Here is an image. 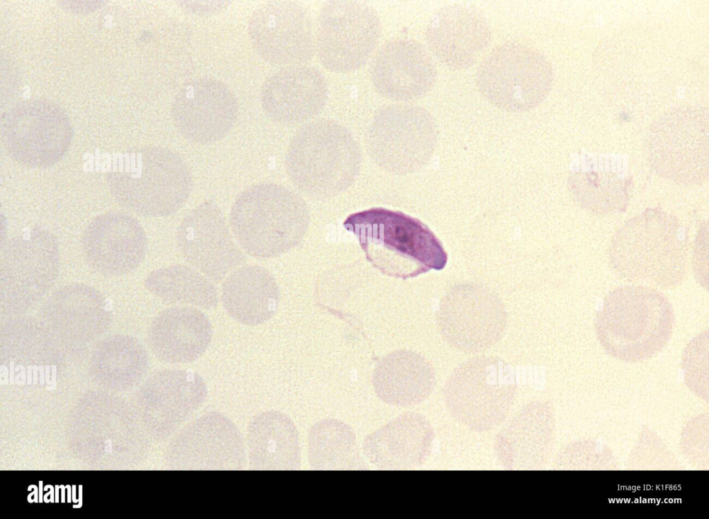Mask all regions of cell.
<instances>
[{
  "instance_id": "cell-19",
  "label": "cell",
  "mask_w": 709,
  "mask_h": 519,
  "mask_svg": "<svg viewBox=\"0 0 709 519\" xmlns=\"http://www.w3.org/2000/svg\"><path fill=\"white\" fill-rule=\"evenodd\" d=\"M437 71L433 59L422 44L397 38L378 50L370 64V76L382 96L408 102L422 98L433 89Z\"/></svg>"
},
{
  "instance_id": "cell-4",
  "label": "cell",
  "mask_w": 709,
  "mask_h": 519,
  "mask_svg": "<svg viewBox=\"0 0 709 519\" xmlns=\"http://www.w3.org/2000/svg\"><path fill=\"white\" fill-rule=\"evenodd\" d=\"M343 226L358 238L368 260L388 273L415 276L447 264V253L435 235L402 212L373 208L350 215Z\"/></svg>"
},
{
  "instance_id": "cell-34",
  "label": "cell",
  "mask_w": 709,
  "mask_h": 519,
  "mask_svg": "<svg viewBox=\"0 0 709 519\" xmlns=\"http://www.w3.org/2000/svg\"><path fill=\"white\" fill-rule=\"evenodd\" d=\"M226 1H182L181 6L195 13H213L218 12L226 6Z\"/></svg>"
},
{
  "instance_id": "cell-18",
  "label": "cell",
  "mask_w": 709,
  "mask_h": 519,
  "mask_svg": "<svg viewBox=\"0 0 709 519\" xmlns=\"http://www.w3.org/2000/svg\"><path fill=\"white\" fill-rule=\"evenodd\" d=\"M147 236L139 221L120 212H108L93 219L84 228L81 248L89 265L109 277L127 275L143 262Z\"/></svg>"
},
{
  "instance_id": "cell-22",
  "label": "cell",
  "mask_w": 709,
  "mask_h": 519,
  "mask_svg": "<svg viewBox=\"0 0 709 519\" xmlns=\"http://www.w3.org/2000/svg\"><path fill=\"white\" fill-rule=\"evenodd\" d=\"M359 147L349 131L330 119L312 121L299 129L288 146L285 163L295 182L307 171H355Z\"/></svg>"
},
{
  "instance_id": "cell-2",
  "label": "cell",
  "mask_w": 709,
  "mask_h": 519,
  "mask_svg": "<svg viewBox=\"0 0 709 519\" xmlns=\"http://www.w3.org/2000/svg\"><path fill=\"white\" fill-rule=\"evenodd\" d=\"M674 324L673 307L665 295L645 285L614 289L597 313L595 329L602 347L625 361L652 357L668 343Z\"/></svg>"
},
{
  "instance_id": "cell-35",
  "label": "cell",
  "mask_w": 709,
  "mask_h": 519,
  "mask_svg": "<svg viewBox=\"0 0 709 519\" xmlns=\"http://www.w3.org/2000/svg\"><path fill=\"white\" fill-rule=\"evenodd\" d=\"M68 488V502H71V486L69 485L66 486Z\"/></svg>"
},
{
  "instance_id": "cell-10",
  "label": "cell",
  "mask_w": 709,
  "mask_h": 519,
  "mask_svg": "<svg viewBox=\"0 0 709 519\" xmlns=\"http://www.w3.org/2000/svg\"><path fill=\"white\" fill-rule=\"evenodd\" d=\"M375 10L358 1L334 0L321 9L314 34L315 51L323 66L337 73L361 68L381 35Z\"/></svg>"
},
{
  "instance_id": "cell-13",
  "label": "cell",
  "mask_w": 709,
  "mask_h": 519,
  "mask_svg": "<svg viewBox=\"0 0 709 519\" xmlns=\"http://www.w3.org/2000/svg\"><path fill=\"white\" fill-rule=\"evenodd\" d=\"M438 325L444 339L465 353H476L495 344L506 324V313L499 298L489 289L476 284H460L443 296Z\"/></svg>"
},
{
  "instance_id": "cell-15",
  "label": "cell",
  "mask_w": 709,
  "mask_h": 519,
  "mask_svg": "<svg viewBox=\"0 0 709 519\" xmlns=\"http://www.w3.org/2000/svg\"><path fill=\"white\" fill-rule=\"evenodd\" d=\"M250 43L266 62L296 65L311 60L315 41L311 16L291 1H270L258 7L248 21Z\"/></svg>"
},
{
  "instance_id": "cell-1",
  "label": "cell",
  "mask_w": 709,
  "mask_h": 519,
  "mask_svg": "<svg viewBox=\"0 0 709 519\" xmlns=\"http://www.w3.org/2000/svg\"><path fill=\"white\" fill-rule=\"evenodd\" d=\"M688 238L674 216L648 208L628 220L609 246L612 268L628 282L673 289L688 271Z\"/></svg>"
},
{
  "instance_id": "cell-36",
  "label": "cell",
  "mask_w": 709,
  "mask_h": 519,
  "mask_svg": "<svg viewBox=\"0 0 709 519\" xmlns=\"http://www.w3.org/2000/svg\"><path fill=\"white\" fill-rule=\"evenodd\" d=\"M79 500H80V504H79L78 507H80L82 506V486L81 485H80V498H79Z\"/></svg>"
},
{
  "instance_id": "cell-3",
  "label": "cell",
  "mask_w": 709,
  "mask_h": 519,
  "mask_svg": "<svg viewBox=\"0 0 709 519\" xmlns=\"http://www.w3.org/2000/svg\"><path fill=\"white\" fill-rule=\"evenodd\" d=\"M105 180L120 206L149 217L176 212L192 189L191 173L184 159L160 146H146L114 157Z\"/></svg>"
},
{
  "instance_id": "cell-26",
  "label": "cell",
  "mask_w": 709,
  "mask_h": 519,
  "mask_svg": "<svg viewBox=\"0 0 709 519\" xmlns=\"http://www.w3.org/2000/svg\"><path fill=\"white\" fill-rule=\"evenodd\" d=\"M569 185L582 208L597 215H609L625 210L631 179L621 157L585 155L579 158Z\"/></svg>"
},
{
  "instance_id": "cell-17",
  "label": "cell",
  "mask_w": 709,
  "mask_h": 519,
  "mask_svg": "<svg viewBox=\"0 0 709 519\" xmlns=\"http://www.w3.org/2000/svg\"><path fill=\"white\" fill-rule=\"evenodd\" d=\"M171 115L176 129L186 140L211 144L233 127L238 103L233 91L222 81L202 77L181 87L172 103Z\"/></svg>"
},
{
  "instance_id": "cell-28",
  "label": "cell",
  "mask_w": 709,
  "mask_h": 519,
  "mask_svg": "<svg viewBox=\"0 0 709 519\" xmlns=\"http://www.w3.org/2000/svg\"><path fill=\"white\" fill-rule=\"evenodd\" d=\"M246 444L253 470L296 471L300 467L297 428L280 411L268 410L254 417L249 424Z\"/></svg>"
},
{
  "instance_id": "cell-5",
  "label": "cell",
  "mask_w": 709,
  "mask_h": 519,
  "mask_svg": "<svg viewBox=\"0 0 709 519\" xmlns=\"http://www.w3.org/2000/svg\"><path fill=\"white\" fill-rule=\"evenodd\" d=\"M237 244L258 258L277 257L294 246L305 224L300 199L288 189L260 183L242 191L229 214Z\"/></svg>"
},
{
  "instance_id": "cell-8",
  "label": "cell",
  "mask_w": 709,
  "mask_h": 519,
  "mask_svg": "<svg viewBox=\"0 0 709 519\" xmlns=\"http://www.w3.org/2000/svg\"><path fill=\"white\" fill-rule=\"evenodd\" d=\"M57 237L42 227L13 237L0 258V301L6 311L23 312L39 302L53 287L60 271Z\"/></svg>"
},
{
  "instance_id": "cell-7",
  "label": "cell",
  "mask_w": 709,
  "mask_h": 519,
  "mask_svg": "<svg viewBox=\"0 0 709 519\" xmlns=\"http://www.w3.org/2000/svg\"><path fill=\"white\" fill-rule=\"evenodd\" d=\"M517 392L515 374L499 359L481 356L457 367L443 390L449 414L467 428L485 432L509 414Z\"/></svg>"
},
{
  "instance_id": "cell-20",
  "label": "cell",
  "mask_w": 709,
  "mask_h": 519,
  "mask_svg": "<svg viewBox=\"0 0 709 519\" xmlns=\"http://www.w3.org/2000/svg\"><path fill=\"white\" fill-rule=\"evenodd\" d=\"M42 317L55 340L73 345L98 338L111 320L103 295L82 283L68 284L52 293L43 307Z\"/></svg>"
},
{
  "instance_id": "cell-31",
  "label": "cell",
  "mask_w": 709,
  "mask_h": 519,
  "mask_svg": "<svg viewBox=\"0 0 709 519\" xmlns=\"http://www.w3.org/2000/svg\"><path fill=\"white\" fill-rule=\"evenodd\" d=\"M161 407L164 436L173 435L204 404L208 388L204 379L190 370L165 369L155 374L147 385Z\"/></svg>"
},
{
  "instance_id": "cell-14",
  "label": "cell",
  "mask_w": 709,
  "mask_h": 519,
  "mask_svg": "<svg viewBox=\"0 0 709 519\" xmlns=\"http://www.w3.org/2000/svg\"><path fill=\"white\" fill-rule=\"evenodd\" d=\"M167 462L172 470H240L245 449L237 426L224 415L208 412L172 438Z\"/></svg>"
},
{
  "instance_id": "cell-23",
  "label": "cell",
  "mask_w": 709,
  "mask_h": 519,
  "mask_svg": "<svg viewBox=\"0 0 709 519\" xmlns=\"http://www.w3.org/2000/svg\"><path fill=\"white\" fill-rule=\"evenodd\" d=\"M327 98L325 76L304 64L287 66L271 73L260 90L262 111L270 120L284 125L301 123L318 115Z\"/></svg>"
},
{
  "instance_id": "cell-25",
  "label": "cell",
  "mask_w": 709,
  "mask_h": 519,
  "mask_svg": "<svg viewBox=\"0 0 709 519\" xmlns=\"http://www.w3.org/2000/svg\"><path fill=\"white\" fill-rule=\"evenodd\" d=\"M213 338V327L200 309L192 306L172 307L152 320L147 342L154 354L170 363H191L206 351Z\"/></svg>"
},
{
  "instance_id": "cell-24",
  "label": "cell",
  "mask_w": 709,
  "mask_h": 519,
  "mask_svg": "<svg viewBox=\"0 0 709 519\" xmlns=\"http://www.w3.org/2000/svg\"><path fill=\"white\" fill-rule=\"evenodd\" d=\"M434 439L429 420L409 412L395 417L364 439L363 453L377 468L411 470L428 459Z\"/></svg>"
},
{
  "instance_id": "cell-33",
  "label": "cell",
  "mask_w": 709,
  "mask_h": 519,
  "mask_svg": "<svg viewBox=\"0 0 709 519\" xmlns=\"http://www.w3.org/2000/svg\"><path fill=\"white\" fill-rule=\"evenodd\" d=\"M144 284L149 292L169 304L211 309L218 303L213 282L187 266L177 264L156 269L148 274Z\"/></svg>"
},
{
  "instance_id": "cell-16",
  "label": "cell",
  "mask_w": 709,
  "mask_h": 519,
  "mask_svg": "<svg viewBox=\"0 0 709 519\" xmlns=\"http://www.w3.org/2000/svg\"><path fill=\"white\" fill-rule=\"evenodd\" d=\"M182 257L210 280L219 282L245 261L220 208L206 201L181 220L175 235Z\"/></svg>"
},
{
  "instance_id": "cell-9",
  "label": "cell",
  "mask_w": 709,
  "mask_h": 519,
  "mask_svg": "<svg viewBox=\"0 0 709 519\" xmlns=\"http://www.w3.org/2000/svg\"><path fill=\"white\" fill-rule=\"evenodd\" d=\"M648 158L659 176L674 183L697 185L709 176V129L703 111H674L652 127Z\"/></svg>"
},
{
  "instance_id": "cell-12",
  "label": "cell",
  "mask_w": 709,
  "mask_h": 519,
  "mask_svg": "<svg viewBox=\"0 0 709 519\" xmlns=\"http://www.w3.org/2000/svg\"><path fill=\"white\" fill-rule=\"evenodd\" d=\"M434 118L424 108L393 104L373 116L366 136L371 156L380 165L406 168L426 161L436 141Z\"/></svg>"
},
{
  "instance_id": "cell-21",
  "label": "cell",
  "mask_w": 709,
  "mask_h": 519,
  "mask_svg": "<svg viewBox=\"0 0 709 519\" xmlns=\"http://www.w3.org/2000/svg\"><path fill=\"white\" fill-rule=\"evenodd\" d=\"M425 37L429 50L441 63L453 70H463L472 66L488 47L492 31L476 8L453 3L433 15Z\"/></svg>"
},
{
  "instance_id": "cell-6",
  "label": "cell",
  "mask_w": 709,
  "mask_h": 519,
  "mask_svg": "<svg viewBox=\"0 0 709 519\" xmlns=\"http://www.w3.org/2000/svg\"><path fill=\"white\" fill-rule=\"evenodd\" d=\"M554 71L538 49L520 42L494 48L481 62L475 77L481 95L499 109L523 112L539 105L549 93Z\"/></svg>"
},
{
  "instance_id": "cell-27",
  "label": "cell",
  "mask_w": 709,
  "mask_h": 519,
  "mask_svg": "<svg viewBox=\"0 0 709 519\" xmlns=\"http://www.w3.org/2000/svg\"><path fill=\"white\" fill-rule=\"evenodd\" d=\"M544 402L523 406L498 433L494 444L496 457L508 470H537L550 448L552 418Z\"/></svg>"
},
{
  "instance_id": "cell-11",
  "label": "cell",
  "mask_w": 709,
  "mask_h": 519,
  "mask_svg": "<svg viewBox=\"0 0 709 519\" xmlns=\"http://www.w3.org/2000/svg\"><path fill=\"white\" fill-rule=\"evenodd\" d=\"M4 147L12 160L30 168H46L68 151L73 129L67 116L43 100L21 102L1 122Z\"/></svg>"
},
{
  "instance_id": "cell-30",
  "label": "cell",
  "mask_w": 709,
  "mask_h": 519,
  "mask_svg": "<svg viewBox=\"0 0 709 519\" xmlns=\"http://www.w3.org/2000/svg\"><path fill=\"white\" fill-rule=\"evenodd\" d=\"M373 381L376 394L382 401L396 407H410L431 395L436 374L424 357L404 352L382 359L374 372Z\"/></svg>"
},
{
  "instance_id": "cell-32",
  "label": "cell",
  "mask_w": 709,
  "mask_h": 519,
  "mask_svg": "<svg viewBox=\"0 0 709 519\" xmlns=\"http://www.w3.org/2000/svg\"><path fill=\"white\" fill-rule=\"evenodd\" d=\"M307 458L311 468L316 471L366 468L353 429L332 418L320 420L311 427Z\"/></svg>"
},
{
  "instance_id": "cell-29",
  "label": "cell",
  "mask_w": 709,
  "mask_h": 519,
  "mask_svg": "<svg viewBox=\"0 0 709 519\" xmlns=\"http://www.w3.org/2000/svg\"><path fill=\"white\" fill-rule=\"evenodd\" d=\"M279 289L264 267L246 265L231 272L221 289L224 309L237 322L249 326L264 323L275 313Z\"/></svg>"
}]
</instances>
